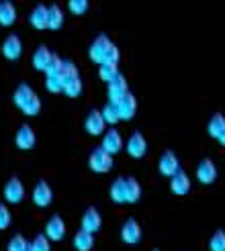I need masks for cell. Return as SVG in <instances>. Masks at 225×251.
Segmentation results:
<instances>
[{"instance_id": "14", "label": "cell", "mask_w": 225, "mask_h": 251, "mask_svg": "<svg viewBox=\"0 0 225 251\" xmlns=\"http://www.w3.org/2000/svg\"><path fill=\"white\" fill-rule=\"evenodd\" d=\"M117 104V110H119V117H121V121H131L133 117H135V112H137V98L131 94V92H127L125 94L119 102H115Z\"/></svg>"}, {"instance_id": "11", "label": "cell", "mask_w": 225, "mask_h": 251, "mask_svg": "<svg viewBox=\"0 0 225 251\" xmlns=\"http://www.w3.org/2000/svg\"><path fill=\"white\" fill-rule=\"evenodd\" d=\"M35 141H37V137H35V131L31 129V125H21L17 135H15V145L19 149H23V151H29V149L35 147Z\"/></svg>"}, {"instance_id": "6", "label": "cell", "mask_w": 225, "mask_h": 251, "mask_svg": "<svg viewBox=\"0 0 225 251\" xmlns=\"http://www.w3.org/2000/svg\"><path fill=\"white\" fill-rule=\"evenodd\" d=\"M45 237L49 241H61L66 237V223L59 215L49 217V221L45 223Z\"/></svg>"}, {"instance_id": "21", "label": "cell", "mask_w": 225, "mask_h": 251, "mask_svg": "<svg viewBox=\"0 0 225 251\" xmlns=\"http://www.w3.org/2000/svg\"><path fill=\"white\" fill-rule=\"evenodd\" d=\"M74 249L76 251H90L94 247V233H88V231H84L80 229L76 235H74Z\"/></svg>"}, {"instance_id": "30", "label": "cell", "mask_w": 225, "mask_h": 251, "mask_svg": "<svg viewBox=\"0 0 225 251\" xmlns=\"http://www.w3.org/2000/svg\"><path fill=\"white\" fill-rule=\"evenodd\" d=\"M117 74H119L117 64H101V66H98V76H101V80L107 82V84L115 78Z\"/></svg>"}, {"instance_id": "26", "label": "cell", "mask_w": 225, "mask_h": 251, "mask_svg": "<svg viewBox=\"0 0 225 251\" xmlns=\"http://www.w3.org/2000/svg\"><path fill=\"white\" fill-rule=\"evenodd\" d=\"M127 202L129 204H135L137 200L141 198V186H140V182H137L135 178H127Z\"/></svg>"}, {"instance_id": "33", "label": "cell", "mask_w": 225, "mask_h": 251, "mask_svg": "<svg viewBox=\"0 0 225 251\" xmlns=\"http://www.w3.org/2000/svg\"><path fill=\"white\" fill-rule=\"evenodd\" d=\"M88 0H68V8H70V12L72 15H76V17H80V15H84L86 10H88Z\"/></svg>"}, {"instance_id": "32", "label": "cell", "mask_w": 225, "mask_h": 251, "mask_svg": "<svg viewBox=\"0 0 225 251\" xmlns=\"http://www.w3.org/2000/svg\"><path fill=\"white\" fill-rule=\"evenodd\" d=\"M211 251H225V231H215L209 241Z\"/></svg>"}, {"instance_id": "20", "label": "cell", "mask_w": 225, "mask_h": 251, "mask_svg": "<svg viewBox=\"0 0 225 251\" xmlns=\"http://www.w3.org/2000/svg\"><path fill=\"white\" fill-rule=\"evenodd\" d=\"M127 178H117L115 182L111 184V190H109V196L112 202H117V204H125L127 202Z\"/></svg>"}, {"instance_id": "13", "label": "cell", "mask_w": 225, "mask_h": 251, "mask_svg": "<svg viewBox=\"0 0 225 251\" xmlns=\"http://www.w3.org/2000/svg\"><path fill=\"white\" fill-rule=\"evenodd\" d=\"M2 55L10 61H17L23 55V41L19 35H8L2 43Z\"/></svg>"}, {"instance_id": "34", "label": "cell", "mask_w": 225, "mask_h": 251, "mask_svg": "<svg viewBox=\"0 0 225 251\" xmlns=\"http://www.w3.org/2000/svg\"><path fill=\"white\" fill-rule=\"evenodd\" d=\"M27 249H29V241L23 235H15L8 241V251H27Z\"/></svg>"}, {"instance_id": "7", "label": "cell", "mask_w": 225, "mask_h": 251, "mask_svg": "<svg viewBox=\"0 0 225 251\" xmlns=\"http://www.w3.org/2000/svg\"><path fill=\"white\" fill-rule=\"evenodd\" d=\"M158 170H160L162 176H166V178H172V176L180 170V161H178L176 153L170 151V149L162 153V155H160V161H158Z\"/></svg>"}, {"instance_id": "8", "label": "cell", "mask_w": 225, "mask_h": 251, "mask_svg": "<svg viewBox=\"0 0 225 251\" xmlns=\"http://www.w3.org/2000/svg\"><path fill=\"white\" fill-rule=\"evenodd\" d=\"M101 147L105 149L107 153H111V155L119 153L121 149H123V137H121V133H119L115 127L107 129V131L103 133V143H101Z\"/></svg>"}, {"instance_id": "35", "label": "cell", "mask_w": 225, "mask_h": 251, "mask_svg": "<svg viewBox=\"0 0 225 251\" xmlns=\"http://www.w3.org/2000/svg\"><path fill=\"white\" fill-rule=\"evenodd\" d=\"M31 251H52V245H49V239L45 235H37L33 243H29Z\"/></svg>"}, {"instance_id": "15", "label": "cell", "mask_w": 225, "mask_h": 251, "mask_svg": "<svg viewBox=\"0 0 225 251\" xmlns=\"http://www.w3.org/2000/svg\"><path fill=\"white\" fill-rule=\"evenodd\" d=\"M4 198L8 204H19L25 198V186L19 178H10L4 186Z\"/></svg>"}, {"instance_id": "23", "label": "cell", "mask_w": 225, "mask_h": 251, "mask_svg": "<svg viewBox=\"0 0 225 251\" xmlns=\"http://www.w3.org/2000/svg\"><path fill=\"white\" fill-rule=\"evenodd\" d=\"M15 21H17V8H15V4L8 2V0L0 2V25H2V27H10Z\"/></svg>"}, {"instance_id": "31", "label": "cell", "mask_w": 225, "mask_h": 251, "mask_svg": "<svg viewBox=\"0 0 225 251\" xmlns=\"http://www.w3.org/2000/svg\"><path fill=\"white\" fill-rule=\"evenodd\" d=\"M61 78H64V82L74 80V78H80L78 68H76V64H74V61L64 59V66H61Z\"/></svg>"}, {"instance_id": "12", "label": "cell", "mask_w": 225, "mask_h": 251, "mask_svg": "<svg viewBox=\"0 0 225 251\" xmlns=\"http://www.w3.org/2000/svg\"><path fill=\"white\" fill-rule=\"evenodd\" d=\"M121 239L127 245H137L141 241V227H140V223H137L135 219H127L123 223Z\"/></svg>"}, {"instance_id": "4", "label": "cell", "mask_w": 225, "mask_h": 251, "mask_svg": "<svg viewBox=\"0 0 225 251\" xmlns=\"http://www.w3.org/2000/svg\"><path fill=\"white\" fill-rule=\"evenodd\" d=\"M52 200H54L52 186H49V182H45V180H39L33 188V202H35V206L45 208V206L52 204Z\"/></svg>"}, {"instance_id": "29", "label": "cell", "mask_w": 225, "mask_h": 251, "mask_svg": "<svg viewBox=\"0 0 225 251\" xmlns=\"http://www.w3.org/2000/svg\"><path fill=\"white\" fill-rule=\"evenodd\" d=\"M101 112H103V119H105L107 125H117V123L121 121L119 110H117V104H115V102H107L105 108H103Z\"/></svg>"}, {"instance_id": "24", "label": "cell", "mask_w": 225, "mask_h": 251, "mask_svg": "<svg viewBox=\"0 0 225 251\" xmlns=\"http://www.w3.org/2000/svg\"><path fill=\"white\" fill-rule=\"evenodd\" d=\"M61 25H64V10H61L57 4H52L47 8V29L57 31Z\"/></svg>"}, {"instance_id": "25", "label": "cell", "mask_w": 225, "mask_h": 251, "mask_svg": "<svg viewBox=\"0 0 225 251\" xmlns=\"http://www.w3.org/2000/svg\"><path fill=\"white\" fill-rule=\"evenodd\" d=\"M45 88L52 94H59L64 90V78H61V74H45Z\"/></svg>"}, {"instance_id": "16", "label": "cell", "mask_w": 225, "mask_h": 251, "mask_svg": "<svg viewBox=\"0 0 225 251\" xmlns=\"http://www.w3.org/2000/svg\"><path fill=\"white\" fill-rule=\"evenodd\" d=\"M127 92H129L127 80H125V76H121V74H117V76L109 82V102H119Z\"/></svg>"}, {"instance_id": "38", "label": "cell", "mask_w": 225, "mask_h": 251, "mask_svg": "<svg viewBox=\"0 0 225 251\" xmlns=\"http://www.w3.org/2000/svg\"><path fill=\"white\" fill-rule=\"evenodd\" d=\"M61 66H64V59L54 55L52 61H49V68L45 70V74H61Z\"/></svg>"}, {"instance_id": "10", "label": "cell", "mask_w": 225, "mask_h": 251, "mask_svg": "<svg viewBox=\"0 0 225 251\" xmlns=\"http://www.w3.org/2000/svg\"><path fill=\"white\" fill-rule=\"evenodd\" d=\"M111 39H109V35H98L96 39L92 41V45H90V59L94 61V64H98L101 66L103 64V59H105V55H107V51H109V47H111Z\"/></svg>"}, {"instance_id": "3", "label": "cell", "mask_w": 225, "mask_h": 251, "mask_svg": "<svg viewBox=\"0 0 225 251\" xmlns=\"http://www.w3.org/2000/svg\"><path fill=\"white\" fill-rule=\"evenodd\" d=\"M84 129L92 137L103 135L107 131V123L103 119V112L101 110H90L88 115H86V119H84Z\"/></svg>"}, {"instance_id": "2", "label": "cell", "mask_w": 225, "mask_h": 251, "mask_svg": "<svg viewBox=\"0 0 225 251\" xmlns=\"http://www.w3.org/2000/svg\"><path fill=\"white\" fill-rule=\"evenodd\" d=\"M112 164H115V159H112L111 153H107L103 147H96L92 149V153L88 157V166L94 174H107L112 170Z\"/></svg>"}, {"instance_id": "27", "label": "cell", "mask_w": 225, "mask_h": 251, "mask_svg": "<svg viewBox=\"0 0 225 251\" xmlns=\"http://www.w3.org/2000/svg\"><path fill=\"white\" fill-rule=\"evenodd\" d=\"M223 127H225V117L221 115V112H215V115L209 119V125H207L209 135H211V137H217Z\"/></svg>"}, {"instance_id": "17", "label": "cell", "mask_w": 225, "mask_h": 251, "mask_svg": "<svg viewBox=\"0 0 225 251\" xmlns=\"http://www.w3.org/2000/svg\"><path fill=\"white\" fill-rule=\"evenodd\" d=\"M170 190L176 194V196H186L191 192V178H189V174L178 170L176 174L170 178Z\"/></svg>"}, {"instance_id": "9", "label": "cell", "mask_w": 225, "mask_h": 251, "mask_svg": "<svg viewBox=\"0 0 225 251\" xmlns=\"http://www.w3.org/2000/svg\"><path fill=\"white\" fill-rule=\"evenodd\" d=\"M197 180L201 184H213L217 180V166L213 164V159H201L197 166Z\"/></svg>"}, {"instance_id": "40", "label": "cell", "mask_w": 225, "mask_h": 251, "mask_svg": "<svg viewBox=\"0 0 225 251\" xmlns=\"http://www.w3.org/2000/svg\"><path fill=\"white\" fill-rule=\"evenodd\" d=\"M152 251H160V249H152Z\"/></svg>"}, {"instance_id": "39", "label": "cell", "mask_w": 225, "mask_h": 251, "mask_svg": "<svg viewBox=\"0 0 225 251\" xmlns=\"http://www.w3.org/2000/svg\"><path fill=\"white\" fill-rule=\"evenodd\" d=\"M215 139L219 141V145H223V147H225V127L221 129V133H219V135L215 137Z\"/></svg>"}, {"instance_id": "41", "label": "cell", "mask_w": 225, "mask_h": 251, "mask_svg": "<svg viewBox=\"0 0 225 251\" xmlns=\"http://www.w3.org/2000/svg\"><path fill=\"white\" fill-rule=\"evenodd\" d=\"M27 251H31V247H29V249H27Z\"/></svg>"}, {"instance_id": "22", "label": "cell", "mask_w": 225, "mask_h": 251, "mask_svg": "<svg viewBox=\"0 0 225 251\" xmlns=\"http://www.w3.org/2000/svg\"><path fill=\"white\" fill-rule=\"evenodd\" d=\"M29 23L39 31L47 29V6L45 4H37L31 10V15H29Z\"/></svg>"}, {"instance_id": "37", "label": "cell", "mask_w": 225, "mask_h": 251, "mask_svg": "<svg viewBox=\"0 0 225 251\" xmlns=\"http://www.w3.org/2000/svg\"><path fill=\"white\" fill-rule=\"evenodd\" d=\"M10 221H12V217H10L8 206L6 204H0V231L8 229L10 227Z\"/></svg>"}, {"instance_id": "18", "label": "cell", "mask_w": 225, "mask_h": 251, "mask_svg": "<svg viewBox=\"0 0 225 251\" xmlns=\"http://www.w3.org/2000/svg\"><path fill=\"white\" fill-rule=\"evenodd\" d=\"M103 227V217L94 206L86 208V212L82 215V229L88 231V233H96L98 229Z\"/></svg>"}, {"instance_id": "1", "label": "cell", "mask_w": 225, "mask_h": 251, "mask_svg": "<svg viewBox=\"0 0 225 251\" xmlns=\"http://www.w3.org/2000/svg\"><path fill=\"white\" fill-rule=\"evenodd\" d=\"M12 102H15V106L23 112V115H27V117H35V115H39V112H41V98L37 96V92L33 90L29 84H25V82L15 88Z\"/></svg>"}, {"instance_id": "28", "label": "cell", "mask_w": 225, "mask_h": 251, "mask_svg": "<svg viewBox=\"0 0 225 251\" xmlns=\"http://www.w3.org/2000/svg\"><path fill=\"white\" fill-rule=\"evenodd\" d=\"M64 92L68 98H78L82 94V80L80 78H74V80H68L64 82Z\"/></svg>"}, {"instance_id": "36", "label": "cell", "mask_w": 225, "mask_h": 251, "mask_svg": "<svg viewBox=\"0 0 225 251\" xmlns=\"http://www.w3.org/2000/svg\"><path fill=\"white\" fill-rule=\"evenodd\" d=\"M119 57H121L119 47H117L115 43H111L109 51H107V55H105V59H103V64H119Z\"/></svg>"}, {"instance_id": "5", "label": "cell", "mask_w": 225, "mask_h": 251, "mask_svg": "<svg viewBox=\"0 0 225 251\" xmlns=\"http://www.w3.org/2000/svg\"><path fill=\"white\" fill-rule=\"evenodd\" d=\"M125 149H127V153L133 157V159H141L147 151V141H145V137L140 133V131H135L131 133V137L127 139V143H125Z\"/></svg>"}, {"instance_id": "19", "label": "cell", "mask_w": 225, "mask_h": 251, "mask_svg": "<svg viewBox=\"0 0 225 251\" xmlns=\"http://www.w3.org/2000/svg\"><path fill=\"white\" fill-rule=\"evenodd\" d=\"M52 57H54V53L49 51L45 45H41V47L35 49V53H33V57H31V64H33V68H35L37 72H45V70L49 68V61H52Z\"/></svg>"}]
</instances>
